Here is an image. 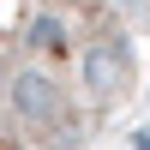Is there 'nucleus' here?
Here are the masks:
<instances>
[{"label":"nucleus","mask_w":150,"mask_h":150,"mask_svg":"<svg viewBox=\"0 0 150 150\" xmlns=\"http://www.w3.org/2000/svg\"><path fill=\"white\" fill-rule=\"evenodd\" d=\"M132 84V30L108 0H0V150H84Z\"/></svg>","instance_id":"f257e3e1"}]
</instances>
